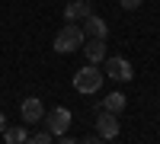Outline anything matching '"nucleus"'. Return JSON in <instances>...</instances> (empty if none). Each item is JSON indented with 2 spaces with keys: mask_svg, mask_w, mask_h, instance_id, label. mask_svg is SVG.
I'll list each match as a JSON object with an SVG mask.
<instances>
[{
  "mask_svg": "<svg viewBox=\"0 0 160 144\" xmlns=\"http://www.w3.org/2000/svg\"><path fill=\"white\" fill-rule=\"evenodd\" d=\"M51 138H55V135H51L48 128H45V132H35V135H29V141H32V144H48Z\"/></svg>",
  "mask_w": 160,
  "mask_h": 144,
  "instance_id": "12",
  "label": "nucleus"
},
{
  "mask_svg": "<svg viewBox=\"0 0 160 144\" xmlns=\"http://www.w3.org/2000/svg\"><path fill=\"white\" fill-rule=\"evenodd\" d=\"M3 128H7V115L0 112V135H3Z\"/></svg>",
  "mask_w": 160,
  "mask_h": 144,
  "instance_id": "14",
  "label": "nucleus"
},
{
  "mask_svg": "<svg viewBox=\"0 0 160 144\" xmlns=\"http://www.w3.org/2000/svg\"><path fill=\"white\" fill-rule=\"evenodd\" d=\"M102 74L106 77H112V80H131V77H135V71H131V64L125 61V58H118V55H106V61H102Z\"/></svg>",
  "mask_w": 160,
  "mask_h": 144,
  "instance_id": "3",
  "label": "nucleus"
},
{
  "mask_svg": "<svg viewBox=\"0 0 160 144\" xmlns=\"http://www.w3.org/2000/svg\"><path fill=\"white\" fill-rule=\"evenodd\" d=\"M99 87H102V71L96 67V64H87V67H80L74 74V90L77 93L90 96V93H96Z\"/></svg>",
  "mask_w": 160,
  "mask_h": 144,
  "instance_id": "2",
  "label": "nucleus"
},
{
  "mask_svg": "<svg viewBox=\"0 0 160 144\" xmlns=\"http://www.w3.org/2000/svg\"><path fill=\"white\" fill-rule=\"evenodd\" d=\"M93 13V3L90 0H71L68 7H64V19L68 22H74V19H87Z\"/></svg>",
  "mask_w": 160,
  "mask_h": 144,
  "instance_id": "8",
  "label": "nucleus"
},
{
  "mask_svg": "<svg viewBox=\"0 0 160 144\" xmlns=\"http://www.w3.org/2000/svg\"><path fill=\"white\" fill-rule=\"evenodd\" d=\"M83 55H87L90 64L106 61V38H87V42H83Z\"/></svg>",
  "mask_w": 160,
  "mask_h": 144,
  "instance_id": "9",
  "label": "nucleus"
},
{
  "mask_svg": "<svg viewBox=\"0 0 160 144\" xmlns=\"http://www.w3.org/2000/svg\"><path fill=\"white\" fill-rule=\"evenodd\" d=\"M68 125H71V112L64 109V106H58V109H51L48 115H45V128L55 138H61L64 132H68Z\"/></svg>",
  "mask_w": 160,
  "mask_h": 144,
  "instance_id": "5",
  "label": "nucleus"
},
{
  "mask_svg": "<svg viewBox=\"0 0 160 144\" xmlns=\"http://www.w3.org/2000/svg\"><path fill=\"white\" fill-rule=\"evenodd\" d=\"M19 112H22V122H26V125L42 122V119H45V102L38 99V96H29V99L19 106Z\"/></svg>",
  "mask_w": 160,
  "mask_h": 144,
  "instance_id": "6",
  "label": "nucleus"
},
{
  "mask_svg": "<svg viewBox=\"0 0 160 144\" xmlns=\"http://www.w3.org/2000/svg\"><path fill=\"white\" fill-rule=\"evenodd\" d=\"M118 3H122V10H138L141 0H118Z\"/></svg>",
  "mask_w": 160,
  "mask_h": 144,
  "instance_id": "13",
  "label": "nucleus"
},
{
  "mask_svg": "<svg viewBox=\"0 0 160 144\" xmlns=\"http://www.w3.org/2000/svg\"><path fill=\"white\" fill-rule=\"evenodd\" d=\"M3 141H7V144H22V141H29V128H26V125L3 128Z\"/></svg>",
  "mask_w": 160,
  "mask_h": 144,
  "instance_id": "11",
  "label": "nucleus"
},
{
  "mask_svg": "<svg viewBox=\"0 0 160 144\" xmlns=\"http://www.w3.org/2000/svg\"><path fill=\"white\" fill-rule=\"evenodd\" d=\"M83 42H87L83 29H80L77 22H68V26H61L58 35H55V51H58V55H71V51L83 48Z\"/></svg>",
  "mask_w": 160,
  "mask_h": 144,
  "instance_id": "1",
  "label": "nucleus"
},
{
  "mask_svg": "<svg viewBox=\"0 0 160 144\" xmlns=\"http://www.w3.org/2000/svg\"><path fill=\"white\" fill-rule=\"evenodd\" d=\"M102 109L118 115V112L125 109V93H106V96H102Z\"/></svg>",
  "mask_w": 160,
  "mask_h": 144,
  "instance_id": "10",
  "label": "nucleus"
},
{
  "mask_svg": "<svg viewBox=\"0 0 160 144\" xmlns=\"http://www.w3.org/2000/svg\"><path fill=\"white\" fill-rule=\"evenodd\" d=\"M96 135H99V141H112V138H118V115H115V112L99 109V119H96Z\"/></svg>",
  "mask_w": 160,
  "mask_h": 144,
  "instance_id": "4",
  "label": "nucleus"
},
{
  "mask_svg": "<svg viewBox=\"0 0 160 144\" xmlns=\"http://www.w3.org/2000/svg\"><path fill=\"white\" fill-rule=\"evenodd\" d=\"M83 35H87V38H106V35H109V26H106L102 16L90 13V16L83 19Z\"/></svg>",
  "mask_w": 160,
  "mask_h": 144,
  "instance_id": "7",
  "label": "nucleus"
}]
</instances>
